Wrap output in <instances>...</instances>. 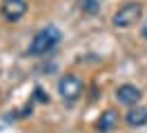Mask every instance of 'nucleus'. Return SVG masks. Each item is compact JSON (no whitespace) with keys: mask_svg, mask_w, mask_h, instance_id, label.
<instances>
[{"mask_svg":"<svg viewBox=\"0 0 147 133\" xmlns=\"http://www.w3.org/2000/svg\"><path fill=\"white\" fill-rule=\"evenodd\" d=\"M60 38H63V35H60V31H58L54 25H47L45 29H40V31L34 35V40L29 42L27 53L29 55H45V53H49L56 44L60 42Z\"/></svg>","mask_w":147,"mask_h":133,"instance_id":"nucleus-1","label":"nucleus"},{"mask_svg":"<svg viewBox=\"0 0 147 133\" xmlns=\"http://www.w3.org/2000/svg\"><path fill=\"white\" fill-rule=\"evenodd\" d=\"M143 16V7L138 5V2H127V5H123V7L114 13V27H118V29H127L131 27L134 22H138V18Z\"/></svg>","mask_w":147,"mask_h":133,"instance_id":"nucleus-2","label":"nucleus"},{"mask_svg":"<svg viewBox=\"0 0 147 133\" xmlns=\"http://www.w3.org/2000/svg\"><path fill=\"white\" fill-rule=\"evenodd\" d=\"M80 5H83V9H85V11H89V13H96V11H98V5H96V0H83Z\"/></svg>","mask_w":147,"mask_h":133,"instance_id":"nucleus-8","label":"nucleus"},{"mask_svg":"<svg viewBox=\"0 0 147 133\" xmlns=\"http://www.w3.org/2000/svg\"><path fill=\"white\" fill-rule=\"evenodd\" d=\"M27 13V2L25 0H2V16L9 22H18Z\"/></svg>","mask_w":147,"mask_h":133,"instance_id":"nucleus-4","label":"nucleus"},{"mask_svg":"<svg viewBox=\"0 0 147 133\" xmlns=\"http://www.w3.org/2000/svg\"><path fill=\"white\" fill-rule=\"evenodd\" d=\"M36 98H38V100H42V102H45V100H47V98L42 96V89H40V87L36 89Z\"/></svg>","mask_w":147,"mask_h":133,"instance_id":"nucleus-9","label":"nucleus"},{"mask_svg":"<svg viewBox=\"0 0 147 133\" xmlns=\"http://www.w3.org/2000/svg\"><path fill=\"white\" fill-rule=\"evenodd\" d=\"M127 124L129 126H145L147 124V106H134L127 111Z\"/></svg>","mask_w":147,"mask_h":133,"instance_id":"nucleus-7","label":"nucleus"},{"mask_svg":"<svg viewBox=\"0 0 147 133\" xmlns=\"http://www.w3.org/2000/svg\"><path fill=\"white\" fill-rule=\"evenodd\" d=\"M83 80L78 78V76H74V73H67L63 78L58 80V93L63 100L67 102H74V100H78L80 93H83Z\"/></svg>","mask_w":147,"mask_h":133,"instance_id":"nucleus-3","label":"nucleus"},{"mask_svg":"<svg viewBox=\"0 0 147 133\" xmlns=\"http://www.w3.org/2000/svg\"><path fill=\"white\" fill-rule=\"evenodd\" d=\"M118 122H120L118 111H116V109H105V111L100 113V118L96 120V131L109 133V131H114V129L118 126Z\"/></svg>","mask_w":147,"mask_h":133,"instance_id":"nucleus-6","label":"nucleus"},{"mask_svg":"<svg viewBox=\"0 0 147 133\" xmlns=\"http://www.w3.org/2000/svg\"><path fill=\"white\" fill-rule=\"evenodd\" d=\"M140 33H143V38H145V40H147V20H145V22H143V29H140Z\"/></svg>","mask_w":147,"mask_h":133,"instance_id":"nucleus-10","label":"nucleus"},{"mask_svg":"<svg viewBox=\"0 0 147 133\" xmlns=\"http://www.w3.org/2000/svg\"><path fill=\"white\" fill-rule=\"evenodd\" d=\"M140 98H143V93H140V89L134 87V84H120V87L116 89V100H118L120 104L134 106V104L140 102Z\"/></svg>","mask_w":147,"mask_h":133,"instance_id":"nucleus-5","label":"nucleus"}]
</instances>
